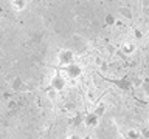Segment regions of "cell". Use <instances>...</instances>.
Instances as JSON below:
<instances>
[{
    "instance_id": "6",
    "label": "cell",
    "mask_w": 149,
    "mask_h": 139,
    "mask_svg": "<svg viewBox=\"0 0 149 139\" xmlns=\"http://www.w3.org/2000/svg\"><path fill=\"white\" fill-rule=\"evenodd\" d=\"M65 70H67V73H68L72 77H78L79 74H81V68H79L78 65H70V67H67Z\"/></svg>"
},
{
    "instance_id": "5",
    "label": "cell",
    "mask_w": 149,
    "mask_h": 139,
    "mask_svg": "<svg viewBox=\"0 0 149 139\" xmlns=\"http://www.w3.org/2000/svg\"><path fill=\"white\" fill-rule=\"evenodd\" d=\"M126 139H141V131L137 128H129L126 131Z\"/></svg>"
},
{
    "instance_id": "1",
    "label": "cell",
    "mask_w": 149,
    "mask_h": 139,
    "mask_svg": "<svg viewBox=\"0 0 149 139\" xmlns=\"http://www.w3.org/2000/svg\"><path fill=\"white\" fill-rule=\"evenodd\" d=\"M58 60H59V63L62 65V67H70V65H73L74 62V53L72 50H61L59 51V54H58Z\"/></svg>"
},
{
    "instance_id": "13",
    "label": "cell",
    "mask_w": 149,
    "mask_h": 139,
    "mask_svg": "<svg viewBox=\"0 0 149 139\" xmlns=\"http://www.w3.org/2000/svg\"><path fill=\"white\" fill-rule=\"evenodd\" d=\"M107 22H109V23L112 22V23H113V22H115V19H113V16H107Z\"/></svg>"
},
{
    "instance_id": "3",
    "label": "cell",
    "mask_w": 149,
    "mask_h": 139,
    "mask_svg": "<svg viewBox=\"0 0 149 139\" xmlns=\"http://www.w3.org/2000/svg\"><path fill=\"white\" fill-rule=\"evenodd\" d=\"M9 5H11V8L14 9V11L22 12V11H25V9H26L28 2H26V0H13Z\"/></svg>"
},
{
    "instance_id": "4",
    "label": "cell",
    "mask_w": 149,
    "mask_h": 139,
    "mask_svg": "<svg viewBox=\"0 0 149 139\" xmlns=\"http://www.w3.org/2000/svg\"><path fill=\"white\" fill-rule=\"evenodd\" d=\"M65 87V81L61 76H56L54 79H53V82H51V88H53V90H56V91H61L62 90V88Z\"/></svg>"
},
{
    "instance_id": "12",
    "label": "cell",
    "mask_w": 149,
    "mask_h": 139,
    "mask_svg": "<svg viewBox=\"0 0 149 139\" xmlns=\"http://www.w3.org/2000/svg\"><path fill=\"white\" fill-rule=\"evenodd\" d=\"M95 63L98 65V67H100V65H102V59H101V57H98V59L95 60Z\"/></svg>"
},
{
    "instance_id": "11",
    "label": "cell",
    "mask_w": 149,
    "mask_h": 139,
    "mask_svg": "<svg viewBox=\"0 0 149 139\" xmlns=\"http://www.w3.org/2000/svg\"><path fill=\"white\" fill-rule=\"evenodd\" d=\"M67 139H82V136H81L79 133H72Z\"/></svg>"
},
{
    "instance_id": "2",
    "label": "cell",
    "mask_w": 149,
    "mask_h": 139,
    "mask_svg": "<svg viewBox=\"0 0 149 139\" xmlns=\"http://www.w3.org/2000/svg\"><path fill=\"white\" fill-rule=\"evenodd\" d=\"M121 51H123L124 56H132L137 51V42L134 40H126L123 45H121Z\"/></svg>"
},
{
    "instance_id": "8",
    "label": "cell",
    "mask_w": 149,
    "mask_h": 139,
    "mask_svg": "<svg viewBox=\"0 0 149 139\" xmlns=\"http://www.w3.org/2000/svg\"><path fill=\"white\" fill-rule=\"evenodd\" d=\"M141 90L144 91V94H149V79H144V81H143Z\"/></svg>"
},
{
    "instance_id": "9",
    "label": "cell",
    "mask_w": 149,
    "mask_h": 139,
    "mask_svg": "<svg viewBox=\"0 0 149 139\" xmlns=\"http://www.w3.org/2000/svg\"><path fill=\"white\" fill-rule=\"evenodd\" d=\"M134 37H135L137 40L143 39V32H141V30H134Z\"/></svg>"
},
{
    "instance_id": "7",
    "label": "cell",
    "mask_w": 149,
    "mask_h": 139,
    "mask_svg": "<svg viewBox=\"0 0 149 139\" xmlns=\"http://www.w3.org/2000/svg\"><path fill=\"white\" fill-rule=\"evenodd\" d=\"M98 120H100V118H98V116L93 113V114H90V116H88V118L86 119V124L88 125V127H95Z\"/></svg>"
},
{
    "instance_id": "14",
    "label": "cell",
    "mask_w": 149,
    "mask_h": 139,
    "mask_svg": "<svg viewBox=\"0 0 149 139\" xmlns=\"http://www.w3.org/2000/svg\"><path fill=\"white\" fill-rule=\"evenodd\" d=\"M82 139H92V136H88V134H87V136H82Z\"/></svg>"
},
{
    "instance_id": "10",
    "label": "cell",
    "mask_w": 149,
    "mask_h": 139,
    "mask_svg": "<svg viewBox=\"0 0 149 139\" xmlns=\"http://www.w3.org/2000/svg\"><path fill=\"white\" fill-rule=\"evenodd\" d=\"M56 96H58V91L53 90V88H50V90H48V97H51V99H56Z\"/></svg>"
}]
</instances>
